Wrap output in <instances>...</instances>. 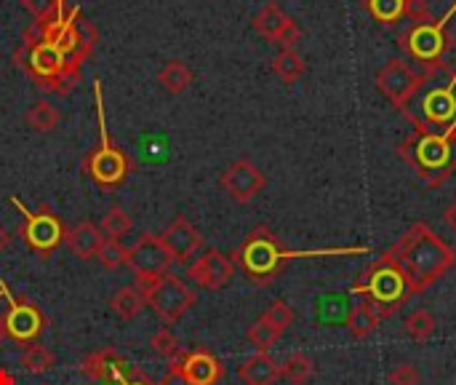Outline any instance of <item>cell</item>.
<instances>
[{"label":"cell","mask_w":456,"mask_h":385,"mask_svg":"<svg viewBox=\"0 0 456 385\" xmlns=\"http://www.w3.org/2000/svg\"><path fill=\"white\" fill-rule=\"evenodd\" d=\"M387 254L395 260V266L406 273L414 297L427 292L435 281H440L453 266L456 251L448 246L427 222H414L390 249Z\"/></svg>","instance_id":"6da1fadb"},{"label":"cell","mask_w":456,"mask_h":385,"mask_svg":"<svg viewBox=\"0 0 456 385\" xmlns=\"http://www.w3.org/2000/svg\"><path fill=\"white\" fill-rule=\"evenodd\" d=\"M366 246H350V249H318V251H293L288 249L267 225H256L246 241L232 251V263L243 268L248 281L259 289L270 287L280 271L296 260V257H321V254H363Z\"/></svg>","instance_id":"7a4b0ae2"},{"label":"cell","mask_w":456,"mask_h":385,"mask_svg":"<svg viewBox=\"0 0 456 385\" xmlns=\"http://www.w3.org/2000/svg\"><path fill=\"white\" fill-rule=\"evenodd\" d=\"M398 156L416 172V177L429 188L445 185L456 174V137L435 132H411L400 145Z\"/></svg>","instance_id":"3957f363"},{"label":"cell","mask_w":456,"mask_h":385,"mask_svg":"<svg viewBox=\"0 0 456 385\" xmlns=\"http://www.w3.org/2000/svg\"><path fill=\"white\" fill-rule=\"evenodd\" d=\"M353 295H358L363 303H369L379 313V319H390L414 297V289H411L406 273L395 266L392 257L387 251H382L363 271V276L353 287Z\"/></svg>","instance_id":"277c9868"},{"label":"cell","mask_w":456,"mask_h":385,"mask_svg":"<svg viewBox=\"0 0 456 385\" xmlns=\"http://www.w3.org/2000/svg\"><path fill=\"white\" fill-rule=\"evenodd\" d=\"M14 62L19 70H25L41 91H54V94H70L78 86L80 70L70 67L62 49L54 43H41L35 49H19L14 54Z\"/></svg>","instance_id":"5b68a950"},{"label":"cell","mask_w":456,"mask_h":385,"mask_svg":"<svg viewBox=\"0 0 456 385\" xmlns=\"http://www.w3.org/2000/svg\"><path fill=\"white\" fill-rule=\"evenodd\" d=\"M400 49L422 67V73L427 78H432L437 70L445 67L443 57L451 51L453 41L448 35V30L437 22H427V25H411L408 30L400 33L398 38Z\"/></svg>","instance_id":"8992f818"},{"label":"cell","mask_w":456,"mask_h":385,"mask_svg":"<svg viewBox=\"0 0 456 385\" xmlns=\"http://www.w3.org/2000/svg\"><path fill=\"white\" fill-rule=\"evenodd\" d=\"M136 287L141 289L147 305L166 324L179 321L198 303V295L193 292V287H187L182 279H177L171 273H166L161 279H136Z\"/></svg>","instance_id":"52a82bcc"},{"label":"cell","mask_w":456,"mask_h":385,"mask_svg":"<svg viewBox=\"0 0 456 385\" xmlns=\"http://www.w3.org/2000/svg\"><path fill=\"white\" fill-rule=\"evenodd\" d=\"M416 132H435L456 137V89L453 83L432 89L419 107V115L408 118Z\"/></svg>","instance_id":"ba28073f"},{"label":"cell","mask_w":456,"mask_h":385,"mask_svg":"<svg viewBox=\"0 0 456 385\" xmlns=\"http://www.w3.org/2000/svg\"><path fill=\"white\" fill-rule=\"evenodd\" d=\"M429 78L419 70H414L403 59H390L379 73H376V89L390 99L395 110L403 115L408 112V102L416 96V91L427 83Z\"/></svg>","instance_id":"9c48e42d"},{"label":"cell","mask_w":456,"mask_h":385,"mask_svg":"<svg viewBox=\"0 0 456 385\" xmlns=\"http://www.w3.org/2000/svg\"><path fill=\"white\" fill-rule=\"evenodd\" d=\"M174 257L166 249L163 238L156 233L141 235L131 249H128V260L125 266L136 273V279H161L171 271Z\"/></svg>","instance_id":"30bf717a"},{"label":"cell","mask_w":456,"mask_h":385,"mask_svg":"<svg viewBox=\"0 0 456 385\" xmlns=\"http://www.w3.org/2000/svg\"><path fill=\"white\" fill-rule=\"evenodd\" d=\"M83 169L88 172V177L99 188H118L128 177V172L133 169V164H131V158L120 148L110 145L107 137H104V145L102 148H94L83 158Z\"/></svg>","instance_id":"8fae6325"},{"label":"cell","mask_w":456,"mask_h":385,"mask_svg":"<svg viewBox=\"0 0 456 385\" xmlns=\"http://www.w3.org/2000/svg\"><path fill=\"white\" fill-rule=\"evenodd\" d=\"M14 206H19L22 214H25V222H22L19 233L25 235V241L30 243V249H35L38 254H51L65 241V233L67 230L59 222L57 214H51L49 209H41L38 214H27L19 198H14Z\"/></svg>","instance_id":"7c38bea8"},{"label":"cell","mask_w":456,"mask_h":385,"mask_svg":"<svg viewBox=\"0 0 456 385\" xmlns=\"http://www.w3.org/2000/svg\"><path fill=\"white\" fill-rule=\"evenodd\" d=\"M0 292L9 297V313H6V332L11 340H17L19 345H27L33 343L43 329H46V316L38 311L35 303L30 300H19V297H11L9 289L0 284Z\"/></svg>","instance_id":"4fadbf2b"},{"label":"cell","mask_w":456,"mask_h":385,"mask_svg":"<svg viewBox=\"0 0 456 385\" xmlns=\"http://www.w3.org/2000/svg\"><path fill=\"white\" fill-rule=\"evenodd\" d=\"M219 185H222V190H224L235 204H248V201H254V198L264 190L267 177L262 174V169H259L256 164L240 158V161H235V164H230V166L224 169Z\"/></svg>","instance_id":"5bb4252c"},{"label":"cell","mask_w":456,"mask_h":385,"mask_svg":"<svg viewBox=\"0 0 456 385\" xmlns=\"http://www.w3.org/2000/svg\"><path fill=\"white\" fill-rule=\"evenodd\" d=\"M187 276L203 287V289H224L232 276H235V263H232V257L222 254L219 249H209L203 257H198V260L187 268Z\"/></svg>","instance_id":"9a60e30c"},{"label":"cell","mask_w":456,"mask_h":385,"mask_svg":"<svg viewBox=\"0 0 456 385\" xmlns=\"http://www.w3.org/2000/svg\"><path fill=\"white\" fill-rule=\"evenodd\" d=\"M163 243L171 251L174 263H190V257H195L203 246V235L201 230L187 219V217H177L166 230H163Z\"/></svg>","instance_id":"2e32d148"},{"label":"cell","mask_w":456,"mask_h":385,"mask_svg":"<svg viewBox=\"0 0 456 385\" xmlns=\"http://www.w3.org/2000/svg\"><path fill=\"white\" fill-rule=\"evenodd\" d=\"M182 372L190 380V385H217L224 377L222 361L209 350V348H193L182 358Z\"/></svg>","instance_id":"e0dca14e"},{"label":"cell","mask_w":456,"mask_h":385,"mask_svg":"<svg viewBox=\"0 0 456 385\" xmlns=\"http://www.w3.org/2000/svg\"><path fill=\"white\" fill-rule=\"evenodd\" d=\"M86 377L91 380H107V382H123L125 377V358L115 350V348H102L91 356H86L78 366Z\"/></svg>","instance_id":"ac0fdd59"},{"label":"cell","mask_w":456,"mask_h":385,"mask_svg":"<svg viewBox=\"0 0 456 385\" xmlns=\"http://www.w3.org/2000/svg\"><path fill=\"white\" fill-rule=\"evenodd\" d=\"M65 241L70 246V251L78 257V260H94L99 254L102 243H104V233L88 222V219H80L78 225H72L67 233H65Z\"/></svg>","instance_id":"d6986e66"},{"label":"cell","mask_w":456,"mask_h":385,"mask_svg":"<svg viewBox=\"0 0 456 385\" xmlns=\"http://www.w3.org/2000/svg\"><path fill=\"white\" fill-rule=\"evenodd\" d=\"M238 377L246 385H272L280 377V364L270 356V350H256L240 364Z\"/></svg>","instance_id":"ffe728a7"},{"label":"cell","mask_w":456,"mask_h":385,"mask_svg":"<svg viewBox=\"0 0 456 385\" xmlns=\"http://www.w3.org/2000/svg\"><path fill=\"white\" fill-rule=\"evenodd\" d=\"M291 22H293V19L277 6V0H267V6L254 17V30H256L262 38L277 43V38L285 33V27H288Z\"/></svg>","instance_id":"44dd1931"},{"label":"cell","mask_w":456,"mask_h":385,"mask_svg":"<svg viewBox=\"0 0 456 385\" xmlns=\"http://www.w3.org/2000/svg\"><path fill=\"white\" fill-rule=\"evenodd\" d=\"M379 324H382L379 313H376L369 303H363V300H361V303H355V305L350 308L347 321H345L347 332H350L353 337H358V340L371 337V335L379 329Z\"/></svg>","instance_id":"7402d4cb"},{"label":"cell","mask_w":456,"mask_h":385,"mask_svg":"<svg viewBox=\"0 0 456 385\" xmlns=\"http://www.w3.org/2000/svg\"><path fill=\"white\" fill-rule=\"evenodd\" d=\"M280 377L291 385H308L315 377V361L304 353V350H293L283 364H280Z\"/></svg>","instance_id":"603a6c76"},{"label":"cell","mask_w":456,"mask_h":385,"mask_svg":"<svg viewBox=\"0 0 456 385\" xmlns=\"http://www.w3.org/2000/svg\"><path fill=\"white\" fill-rule=\"evenodd\" d=\"M147 300L141 295L139 287H120L112 297H110V308L118 319L123 321H133L141 311H144Z\"/></svg>","instance_id":"cb8c5ba5"},{"label":"cell","mask_w":456,"mask_h":385,"mask_svg":"<svg viewBox=\"0 0 456 385\" xmlns=\"http://www.w3.org/2000/svg\"><path fill=\"white\" fill-rule=\"evenodd\" d=\"M158 81H161V86H163L169 94L179 96V94H185V91L193 86V70H190L182 59H171V62H166L163 70L158 73Z\"/></svg>","instance_id":"d4e9b609"},{"label":"cell","mask_w":456,"mask_h":385,"mask_svg":"<svg viewBox=\"0 0 456 385\" xmlns=\"http://www.w3.org/2000/svg\"><path fill=\"white\" fill-rule=\"evenodd\" d=\"M304 70H308V65H304V57H301L296 49H283V51L272 59V73H275L285 86L296 83V81L304 75Z\"/></svg>","instance_id":"484cf974"},{"label":"cell","mask_w":456,"mask_h":385,"mask_svg":"<svg viewBox=\"0 0 456 385\" xmlns=\"http://www.w3.org/2000/svg\"><path fill=\"white\" fill-rule=\"evenodd\" d=\"M403 329H406V335L414 343H427L432 337V332H435V316H432V311H427V308L411 311L406 316V321H403Z\"/></svg>","instance_id":"4316f807"},{"label":"cell","mask_w":456,"mask_h":385,"mask_svg":"<svg viewBox=\"0 0 456 385\" xmlns=\"http://www.w3.org/2000/svg\"><path fill=\"white\" fill-rule=\"evenodd\" d=\"M366 9L384 27H392L395 22L406 19V0H366Z\"/></svg>","instance_id":"83f0119b"},{"label":"cell","mask_w":456,"mask_h":385,"mask_svg":"<svg viewBox=\"0 0 456 385\" xmlns=\"http://www.w3.org/2000/svg\"><path fill=\"white\" fill-rule=\"evenodd\" d=\"M280 329L262 313L251 327H248V332H246V337H248V343L256 348V350H270L277 340H280Z\"/></svg>","instance_id":"f1b7e54d"},{"label":"cell","mask_w":456,"mask_h":385,"mask_svg":"<svg viewBox=\"0 0 456 385\" xmlns=\"http://www.w3.org/2000/svg\"><path fill=\"white\" fill-rule=\"evenodd\" d=\"M350 308L353 305L347 303V295H326L318 303V319L321 324H345Z\"/></svg>","instance_id":"f546056e"},{"label":"cell","mask_w":456,"mask_h":385,"mask_svg":"<svg viewBox=\"0 0 456 385\" xmlns=\"http://www.w3.org/2000/svg\"><path fill=\"white\" fill-rule=\"evenodd\" d=\"M22 364H25V369H27V372H33V374H43V372L54 369L57 356H54L46 345H41V343H27V345H25V350H22Z\"/></svg>","instance_id":"4dcf8cb0"},{"label":"cell","mask_w":456,"mask_h":385,"mask_svg":"<svg viewBox=\"0 0 456 385\" xmlns=\"http://www.w3.org/2000/svg\"><path fill=\"white\" fill-rule=\"evenodd\" d=\"M27 126L35 128V132L46 135V132H54L57 123H59V110L51 104V102H35L30 110H27Z\"/></svg>","instance_id":"1f68e13d"},{"label":"cell","mask_w":456,"mask_h":385,"mask_svg":"<svg viewBox=\"0 0 456 385\" xmlns=\"http://www.w3.org/2000/svg\"><path fill=\"white\" fill-rule=\"evenodd\" d=\"M131 227H133V219L128 217V212H125L123 206H110L107 214L102 217V227H99V230H102L107 238H120V235H125Z\"/></svg>","instance_id":"d6a6232c"},{"label":"cell","mask_w":456,"mask_h":385,"mask_svg":"<svg viewBox=\"0 0 456 385\" xmlns=\"http://www.w3.org/2000/svg\"><path fill=\"white\" fill-rule=\"evenodd\" d=\"M96 260L107 268V271H118L120 266H125L128 260V249L118 241V238H104L99 254H96Z\"/></svg>","instance_id":"836d02e7"},{"label":"cell","mask_w":456,"mask_h":385,"mask_svg":"<svg viewBox=\"0 0 456 385\" xmlns=\"http://www.w3.org/2000/svg\"><path fill=\"white\" fill-rule=\"evenodd\" d=\"M152 348H156L161 356H166V358H174V361H179V358L185 356V353H179V340L174 337V332H171L169 327L152 335Z\"/></svg>","instance_id":"e575fe53"},{"label":"cell","mask_w":456,"mask_h":385,"mask_svg":"<svg viewBox=\"0 0 456 385\" xmlns=\"http://www.w3.org/2000/svg\"><path fill=\"white\" fill-rule=\"evenodd\" d=\"M22 6L35 17V22H54L59 17V0H22Z\"/></svg>","instance_id":"d590c367"},{"label":"cell","mask_w":456,"mask_h":385,"mask_svg":"<svg viewBox=\"0 0 456 385\" xmlns=\"http://www.w3.org/2000/svg\"><path fill=\"white\" fill-rule=\"evenodd\" d=\"M264 316H267L280 332H285V329L293 324V308H291L288 303H283V300H275V303L264 311Z\"/></svg>","instance_id":"8d00e7d4"},{"label":"cell","mask_w":456,"mask_h":385,"mask_svg":"<svg viewBox=\"0 0 456 385\" xmlns=\"http://www.w3.org/2000/svg\"><path fill=\"white\" fill-rule=\"evenodd\" d=\"M390 385H419L422 382V372L414 364H398L390 374H387Z\"/></svg>","instance_id":"74e56055"},{"label":"cell","mask_w":456,"mask_h":385,"mask_svg":"<svg viewBox=\"0 0 456 385\" xmlns=\"http://www.w3.org/2000/svg\"><path fill=\"white\" fill-rule=\"evenodd\" d=\"M406 19L414 22V25L435 22V19H432V12H429V6H427V0H406Z\"/></svg>","instance_id":"f35d334b"},{"label":"cell","mask_w":456,"mask_h":385,"mask_svg":"<svg viewBox=\"0 0 456 385\" xmlns=\"http://www.w3.org/2000/svg\"><path fill=\"white\" fill-rule=\"evenodd\" d=\"M46 25H49V22H33L30 27H25V33H22V46H25V49H35V46L46 43Z\"/></svg>","instance_id":"ab89813d"},{"label":"cell","mask_w":456,"mask_h":385,"mask_svg":"<svg viewBox=\"0 0 456 385\" xmlns=\"http://www.w3.org/2000/svg\"><path fill=\"white\" fill-rule=\"evenodd\" d=\"M156 385H190V380L185 377L182 364H179V361H174V364L169 366V372L161 377V382H156Z\"/></svg>","instance_id":"60d3db41"},{"label":"cell","mask_w":456,"mask_h":385,"mask_svg":"<svg viewBox=\"0 0 456 385\" xmlns=\"http://www.w3.org/2000/svg\"><path fill=\"white\" fill-rule=\"evenodd\" d=\"M120 385H156V382H149L139 369H128V374L123 377V382Z\"/></svg>","instance_id":"b9f144b4"},{"label":"cell","mask_w":456,"mask_h":385,"mask_svg":"<svg viewBox=\"0 0 456 385\" xmlns=\"http://www.w3.org/2000/svg\"><path fill=\"white\" fill-rule=\"evenodd\" d=\"M443 222L448 225V230H453V233H456V198L443 209Z\"/></svg>","instance_id":"7bdbcfd3"},{"label":"cell","mask_w":456,"mask_h":385,"mask_svg":"<svg viewBox=\"0 0 456 385\" xmlns=\"http://www.w3.org/2000/svg\"><path fill=\"white\" fill-rule=\"evenodd\" d=\"M9 246H11V233L4 225H0V251H6Z\"/></svg>","instance_id":"ee69618b"},{"label":"cell","mask_w":456,"mask_h":385,"mask_svg":"<svg viewBox=\"0 0 456 385\" xmlns=\"http://www.w3.org/2000/svg\"><path fill=\"white\" fill-rule=\"evenodd\" d=\"M0 385H17V377L4 366H0Z\"/></svg>","instance_id":"f6af8a7d"},{"label":"cell","mask_w":456,"mask_h":385,"mask_svg":"<svg viewBox=\"0 0 456 385\" xmlns=\"http://www.w3.org/2000/svg\"><path fill=\"white\" fill-rule=\"evenodd\" d=\"M6 337H9V332H6V321H4V319H0V345H4V343H6Z\"/></svg>","instance_id":"bcb514c9"}]
</instances>
